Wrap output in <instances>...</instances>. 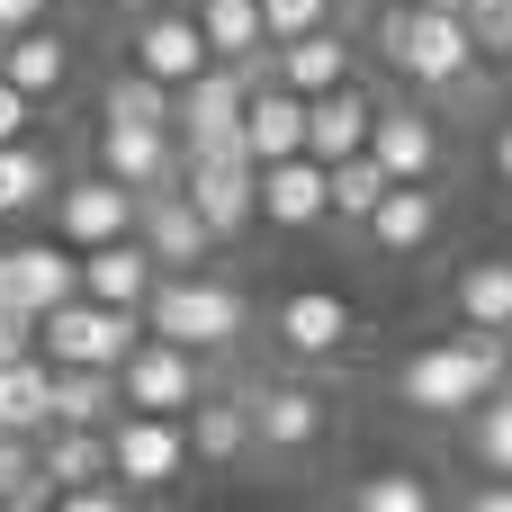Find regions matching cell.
Returning <instances> with one entry per match:
<instances>
[{
    "label": "cell",
    "mask_w": 512,
    "mask_h": 512,
    "mask_svg": "<svg viewBox=\"0 0 512 512\" xmlns=\"http://www.w3.org/2000/svg\"><path fill=\"white\" fill-rule=\"evenodd\" d=\"M504 378H512V342H504V333H486V324H468V333H450V342L414 351V360L396 369V396H405L414 414L459 423V414H468V405H486Z\"/></svg>",
    "instance_id": "6da1fadb"
},
{
    "label": "cell",
    "mask_w": 512,
    "mask_h": 512,
    "mask_svg": "<svg viewBox=\"0 0 512 512\" xmlns=\"http://www.w3.org/2000/svg\"><path fill=\"white\" fill-rule=\"evenodd\" d=\"M378 54H387L414 90H468V81H477V36H468L459 9H414V0L378 9Z\"/></svg>",
    "instance_id": "7a4b0ae2"
},
{
    "label": "cell",
    "mask_w": 512,
    "mask_h": 512,
    "mask_svg": "<svg viewBox=\"0 0 512 512\" xmlns=\"http://www.w3.org/2000/svg\"><path fill=\"white\" fill-rule=\"evenodd\" d=\"M135 315H144V333H162V342H180V351H198V360L243 342V297H234L225 279H198V270H162Z\"/></svg>",
    "instance_id": "3957f363"
},
{
    "label": "cell",
    "mask_w": 512,
    "mask_h": 512,
    "mask_svg": "<svg viewBox=\"0 0 512 512\" xmlns=\"http://www.w3.org/2000/svg\"><path fill=\"white\" fill-rule=\"evenodd\" d=\"M135 333H144L135 306H99V297H81V288L36 315V351H45L54 369H117Z\"/></svg>",
    "instance_id": "277c9868"
},
{
    "label": "cell",
    "mask_w": 512,
    "mask_h": 512,
    "mask_svg": "<svg viewBox=\"0 0 512 512\" xmlns=\"http://www.w3.org/2000/svg\"><path fill=\"white\" fill-rule=\"evenodd\" d=\"M198 396H207L198 351H180V342H162V333H135V342H126V360H117V405H135V414H189Z\"/></svg>",
    "instance_id": "5b68a950"
},
{
    "label": "cell",
    "mask_w": 512,
    "mask_h": 512,
    "mask_svg": "<svg viewBox=\"0 0 512 512\" xmlns=\"http://www.w3.org/2000/svg\"><path fill=\"white\" fill-rule=\"evenodd\" d=\"M180 468H189V432H180V414H135V405L108 414V477H117L126 495L171 486Z\"/></svg>",
    "instance_id": "8992f818"
},
{
    "label": "cell",
    "mask_w": 512,
    "mask_h": 512,
    "mask_svg": "<svg viewBox=\"0 0 512 512\" xmlns=\"http://www.w3.org/2000/svg\"><path fill=\"white\" fill-rule=\"evenodd\" d=\"M135 243L153 252V270H198L216 234H207V216L189 207V189L162 180V189H135Z\"/></svg>",
    "instance_id": "52a82bcc"
},
{
    "label": "cell",
    "mask_w": 512,
    "mask_h": 512,
    "mask_svg": "<svg viewBox=\"0 0 512 512\" xmlns=\"http://www.w3.org/2000/svg\"><path fill=\"white\" fill-rule=\"evenodd\" d=\"M180 189H189V207L207 216L216 243L252 225V162L243 153H180Z\"/></svg>",
    "instance_id": "ba28073f"
},
{
    "label": "cell",
    "mask_w": 512,
    "mask_h": 512,
    "mask_svg": "<svg viewBox=\"0 0 512 512\" xmlns=\"http://www.w3.org/2000/svg\"><path fill=\"white\" fill-rule=\"evenodd\" d=\"M252 216H270L279 234H306V225H324V162H315V153L252 162Z\"/></svg>",
    "instance_id": "9c48e42d"
},
{
    "label": "cell",
    "mask_w": 512,
    "mask_h": 512,
    "mask_svg": "<svg viewBox=\"0 0 512 512\" xmlns=\"http://www.w3.org/2000/svg\"><path fill=\"white\" fill-rule=\"evenodd\" d=\"M72 288H81V252H72V243H9V252H0V306L45 315V306H63Z\"/></svg>",
    "instance_id": "30bf717a"
},
{
    "label": "cell",
    "mask_w": 512,
    "mask_h": 512,
    "mask_svg": "<svg viewBox=\"0 0 512 512\" xmlns=\"http://www.w3.org/2000/svg\"><path fill=\"white\" fill-rule=\"evenodd\" d=\"M99 171L126 189H162V180H180V135L135 126V117H99Z\"/></svg>",
    "instance_id": "8fae6325"
},
{
    "label": "cell",
    "mask_w": 512,
    "mask_h": 512,
    "mask_svg": "<svg viewBox=\"0 0 512 512\" xmlns=\"http://www.w3.org/2000/svg\"><path fill=\"white\" fill-rule=\"evenodd\" d=\"M54 234H63L72 252H90V243H108V234H135V189L108 180V171L54 189Z\"/></svg>",
    "instance_id": "7c38bea8"
},
{
    "label": "cell",
    "mask_w": 512,
    "mask_h": 512,
    "mask_svg": "<svg viewBox=\"0 0 512 512\" xmlns=\"http://www.w3.org/2000/svg\"><path fill=\"white\" fill-rule=\"evenodd\" d=\"M369 153L387 180H432L441 171V117L423 108H369Z\"/></svg>",
    "instance_id": "4fadbf2b"
},
{
    "label": "cell",
    "mask_w": 512,
    "mask_h": 512,
    "mask_svg": "<svg viewBox=\"0 0 512 512\" xmlns=\"http://www.w3.org/2000/svg\"><path fill=\"white\" fill-rule=\"evenodd\" d=\"M261 63H270V81H288L297 99H315V90H333V81L351 72V45H342V27L324 18V27H306V36H279Z\"/></svg>",
    "instance_id": "5bb4252c"
},
{
    "label": "cell",
    "mask_w": 512,
    "mask_h": 512,
    "mask_svg": "<svg viewBox=\"0 0 512 512\" xmlns=\"http://www.w3.org/2000/svg\"><path fill=\"white\" fill-rule=\"evenodd\" d=\"M369 108H378V99H369L351 72H342L333 90H315V99H306V153H315V162L360 153V144H369Z\"/></svg>",
    "instance_id": "9a60e30c"
},
{
    "label": "cell",
    "mask_w": 512,
    "mask_h": 512,
    "mask_svg": "<svg viewBox=\"0 0 512 512\" xmlns=\"http://www.w3.org/2000/svg\"><path fill=\"white\" fill-rule=\"evenodd\" d=\"M315 441H324V396H315V387H261V396H252V450L297 459V450H315Z\"/></svg>",
    "instance_id": "2e32d148"
},
{
    "label": "cell",
    "mask_w": 512,
    "mask_h": 512,
    "mask_svg": "<svg viewBox=\"0 0 512 512\" xmlns=\"http://www.w3.org/2000/svg\"><path fill=\"white\" fill-rule=\"evenodd\" d=\"M198 63H216V54H207V36H198V18H189V9H153V18L135 27V72H153V81H171V90H180Z\"/></svg>",
    "instance_id": "e0dca14e"
},
{
    "label": "cell",
    "mask_w": 512,
    "mask_h": 512,
    "mask_svg": "<svg viewBox=\"0 0 512 512\" xmlns=\"http://www.w3.org/2000/svg\"><path fill=\"white\" fill-rule=\"evenodd\" d=\"M243 153L252 162H279V153H306V99L288 90V81H252L243 90Z\"/></svg>",
    "instance_id": "ac0fdd59"
},
{
    "label": "cell",
    "mask_w": 512,
    "mask_h": 512,
    "mask_svg": "<svg viewBox=\"0 0 512 512\" xmlns=\"http://www.w3.org/2000/svg\"><path fill=\"white\" fill-rule=\"evenodd\" d=\"M432 234H441V198H432V180H387L378 207H369V243H378V252H423Z\"/></svg>",
    "instance_id": "d6986e66"
},
{
    "label": "cell",
    "mask_w": 512,
    "mask_h": 512,
    "mask_svg": "<svg viewBox=\"0 0 512 512\" xmlns=\"http://www.w3.org/2000/svg\"><path fill=\"white\" fill-rule=\"evenodd\" d=\"M153 279H162V270H153V252H144L135 234H108V243L81 252V297H99V306H144Z\"/></svg>",
    "instance_id": "ffe728a7"
},
{
    "label": "cell",
    "mask_w": 512,
    "mask_h": 512,
    "mask_svg": "<svg viewBox=\"0 0 512 512\" xmlns=\"http://www.w3.org/2000/svg\"><path fill=\"white\" fill-rule=\"evenodd\" d=\"M279 342H288L297 360H333V351L351 342V306H342V288H297V297L279 306Z\"/></svg>",
    "instance_id": "44dd1931"
},
{
    "label": "cell",
    "mask_w": 512,
    "mask_h": 512,
    "mask_svg": "<svg viewBox=\"0 0 512 512\" xmlns=\"http://www.w3.org/2000/svg\"><path fill=\"white\" fill-rule=\"evenodd\" d=\"M0 81H18L27 99H54L63 81H72V45L36 18V27H9L0 36Z\"/></svg>",
    "instance_id": "7402d4cb"
},
{
    "label": "cell",
    "mask_w": 512,
    "mask_h": 512,
    "mask_svg": "<svg viewBox=\"0 0 512 512\" xmlns=\"http://www.w3.org/2000/svg\"><path fill=\"white\" fill-rule=\"evenodd\" d=\"M36 441H45V450H36V477H45L54 495L108 477V432H99V423H45Z\"/></svg>",
    "instance_id": "603a6c76"
},
{
    "label": "cell",
    "mask_w": 512,
    "mask_h": 512,
    "mask_svg": "<svg viewBox=\"0 0 512 512\" xmlns=\"http://www.w3.org/2000/svg\"><path fill=\"white\" fill-rule=\"evenodd\" d=\"M45 423H54V369H45V351H18V360H0V432L36 441Z\"/></svg>",
    "instance_id": "cb8c5ba5"
},
{
    "label": "cell",
    "mask_w": 512,
    "mask_h": 512,
    "mask_svg": "<svg viewBox=\"0 0 512 512\" xmlns=\"http://www.w3.org/2000/svg\"><path fill=\"white\" fill-rule=\"evenodd\" d=\"M180 432H189V459L234 468V459L252 450V405H234V396H198V405L180 414Z\"/></svg>",
    "instance_id": "d4e9b609"
},
{
    "label": "cell",
    "mask_w": 512,
    "mask_h": 512,
    "mask_svg": "<svg viewBox=\"0 0 512 512\" xmlns=\"http://www.w3.org/2000/svg\"><path fill=\"white\" fill-rule=\"evenodd\" d=\"M189 18H198V36H207V54H216V63H261V54H270L261 0H198Z\"/></svg>",
    "instance_id": "484cf974"
},
{
    "label": "cell",
    "mask_w": 512,
    "mask_h": 512,
    "mask_svg": "<svg viewBox=\"0 0 512 512\" xmlns=\"http://www.w3.org/2000/svg\"><path fill=\"white\" fill-rule=\"evenodd\" d=\"M378 189H387V171H378V153H369V144H360V153H342V162H324V216L369 225Z\"/></svg>",
    "instance_id": "4316f807"
},
{
    "label": "cell",
    "mask_w": 512,
    "mask_h": 512,
    "mask_svg": "<svg viewBox=\"0 0 512 512\" xmlns=\"http://www.w3.org/2000/svg\"><path fill=\"white\" fill-rule=\"evenodd\" d=\"M450 306H459V324L504 333V324H512V261H468L459 288H450Z\"/></svg>",
    "instance_id": "83f0119b"
},
{
    "label": "cell",
    "mask_w": 512,
    "mask_h": 512,
    "mask_svg": "<svg viewBox=\"0 0 512 512\" xmlns=\"http://www.w3.org/2000/svg\"><path fill=\"white\" fill-rule=\"evenodd\" d=\"M108 414H117V369H54V423H99L108 432Z\"/></svg>",
    "instance_id": "f1b7e54d"
},
{
    "label": "cell",
    "mask_w": 512,
    "mask_h": 512,
    "mask_svg": "<svg viewBox=\"0 0 512 512\" xmlns=\"http://www.w3.org/2000/svg\"><path fill=\"white\" fill-rule=\"evenodd\" d=\"M45 189H54V162H45L27 135H9V144H0V216H27Z\"/></svg>",
    "instance_id": "f546056e"
},
{
    "label": "cell",
    "mask_w": 512,
    "mask_h": 512,
    "mask_svg": "<svg viewBox=\"0 0 512 512\" xmlns=\"http://www.w3.org/2000/svg\"><path fill=\"white\" fill-rule=\"evenodd\" d=\"M468 450H477L495 477H512V378L486 396V405H468Z\"/></svg>",
    "instance_id": "4dcf8cb0"
},
{
    "label": "cell",
    "mask_w": 512,
    "mask_h": 512,
    "mask_svg": "<svg viewBox=\"0 0 512 512\" xmlns=\"http://www.w3.org/2000/svg\"><path fill=\"white\" fill-rule=\"evenodd\" d=\"M99 117H135V126H171V81H153V72H117V81H108V99H99Z\"/></svg>",
    "instance_id": "1f68e13d"
},
{
    "label": "cell",
    "mask_w": 512,
    "mask_h": 512,
    "mask_svg": "<svg viewBox=\"0 0 512 512\" xmlns=\"http://www.w3.org/2000/svg\"><path fill=\"white\" fill-rule=\"evenodd\" d=\"M351 504H360V512H423V504H432V486H423V477H405V468H387V477H369Z\"/></svg>",
    "instance_id": "d6a6232c"
},
{
    "label": "cell",
    "mask_w": 512,
    "mask_h": 512,
    "mask_svg": "<svg viewBox=\"0 0 512 512\" xmlns=\"http://www.w3.org/2000/svg\"><path fill=\"white\" fill-rule=\"evenodd\" d=\"M459 18H468L477 54H512V0H459Z\"/></svg>",
    "instance_id": "836d02e7"
},
{
    "label": "cell",
    "mask_w": 512,
    "mask_h": 512,
    "mask_svg": "<svg viewBox=\"0 0 512 512\" xmlns=\"http://www.w3.org/2000/svg\"><path fill=\"white\" fill-rule=\"evenodd\" d=\"M324 18H333V0H261L270 45H279V36H306V27H324Z\"/></svg>",
    "instance_id": "e575fe53"
},
{
    "label": "cell",
    "mask_w": 512,
    "mask_h": 512,
    "mask_svg": "<svg viewBox=\"0 0 512 512\" xmlns=\"http://www.w3.org/2000/svg\"><path fill=\"white\" fill-rule=\"evenodd\" d=\"M18 351H36V315L0 306V360H18Z\"/></svg>",
    "instance_id": "d590c367"
},
{
    "label": "cell",
    "mask_w": 512,
    "mask_h": 512,
    "mask_svg": "<svg viewBox=\"0 0 512 512\" xmlns=\"http://www.w3.org/2000/svg\"><path fill=\"white\" fill-rule=\"evenodd\" d=\"M27 117H36V99H27L18 81H0V144H9V135H27Z\"/></svg>",
    "instance_id": "8d00e7d4"
},
{
    "label": "cell",
    "mask_w": 512,
    "mask_h": 512,
    "mask_svg": "<svg viewBox=\"0 0 512 512\" xmlns=\"http://www.w3.org/2000/svg\"><path fill=\"white\" fill-rule=\"evenodd\" d=\"M27 468H36V459H27V441H18V432H0V504H9V486H18Z\"/></svg>",
    "instance_id": "74e56055"
},
{
    "label": "cell",
    "mask_w": 512,
    "mask_h": 512,
    "mask_svg": "<svg viewBox=\"0 0 512 512\" xmlns=\"http://www.w3.org/2000/svg\"><path fill=\"white\" fill-rule=\"evenodd\" d=\"M36 18H45V0H0V36L9 27H36Z\"/></svg>",
    "instance_id": "f35d334b"
},
{
    "label": "cell",
    "mask_w": 512,
    "mask_h": 512,
    "mask_svg": "<svg viewBox=\"0 0 512 512\" xmlns=\"http://www.w3.org/2000/svg\"><path fill=\"white\" fill-rule=\"evenodd\" d=\"M477 512H512V486H477Z\"/></svg>",
    "instance_id": "ab89813d"
},
{
    "label": "cell",
    "mask_w": 512,
    "mask_h": 512,
    "mask_svg": "<svg viewBox=\"0 0 512 512\" xmlns=\"http://www.w3.org/2000/svg\"><path fill=\"white\" fill-rule=\"evenodd\" d=\"M495 180H504V189H512V126H504V135H495Z\"/></svg>",
    "instance_id": "60d3db41"
},
{
    "label": "cell",
    "mask_w": 512,
    "mask_h": 512,
    "mask_svg": "<svg viewBox=\"0 0 512 512\" xmlns=\"http://www.w3.org/2000/svg\"><path fill=\"white\" fill-rule=\"evenodd\" d=\"M414 9H459V0H414Z\"/></svg>",
    "instance_id": "b9f144b4"
},
{
    "label": "cell",
    "mask_w": 512,
    "mask_h": 512,
    "mask_svg": "<svg viewBox=\"0 0 512 512\" xmlns=\"http://www.w3.org/2000/svg\"><path fill=\"white\" fill-rule=\"evenodd\" d=\"M504 342H512V324H504Z\"/></svg>",
    "instance_id": "7bdbcfd3"
}]
</instances>
